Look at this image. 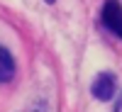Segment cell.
Masks as SVG:
<instances>
[{
  "instance_id": "obj_1",
  "label": "cell",
  "mask_w": 122,
  "mask_h": 112,
  "mask_svg": "<svg viewBox=\"0 0 122 112\" xmlns=\"http://www.w3.org/2000/svg\"><path fill=\"white\" fill-rule=\"evenodd\" d=\"M100 24L112 37L122 39V3L120 0H105L100 7Z\"/></svg>"
},
{
  "instance_id": "obj_2",
  "label": "cell",
  "mask_w": 122,
  "mask_h": 112,
  "mask_svg": "<svg viewBox=\"0 0 122 112\" xmlns=\"http://www.w3.org/2000/svg\"><path fill=\"white\" fill-rule=\"evenodd\" d=\"M117 93V78L115 73H110V71H100L95 73L93 83H90V95L100 102H107V100H112Z\"/></svg>"
},
{
  "instance_id": "obj_3",
  "label": "cell",
  "mask_w": 122,
  "mask_h": 112,
  "mask_svg": "<svg viewBox=\"0 0 122 112\" xmlns=\"http://www.w3.org/2000/svg\"><path fill=\"white\" fill-rule=\"evenodd\" d=\"M17 73V63L15 56L10 54V49L0 44V83H10Z\"/></svg>"
},
{
  "instance_id": "obj_4",
  "label": "cell",
  "mask_w": 122,
  "mask_h": 112,
  "mask_svg": "<svg viewBox=\"0 0 122 112\" xmlns=\"http://www.w3.org/2000/svg\"><path fill=\"white\" fill-rule=\"evenodd\" d=\"M112 112H122V93H120V97H117V102H115V110Z\"/></svg>"
},
{
  "instance_id": "obj_5",
  "label": "cell",
  "mask_w": 122,
  "mask_h": 112,
  "mask_svg": "<svg viewBox=\"0 0 122 112\" xmlns=\"http://www.w3.org/2000/svg\"><path fill=\"white\" fill-rule=\"evenodd\" d=\"M44 3H49V5H51V3H56V0H44Z\"/></svg>"
}]
</instances>
